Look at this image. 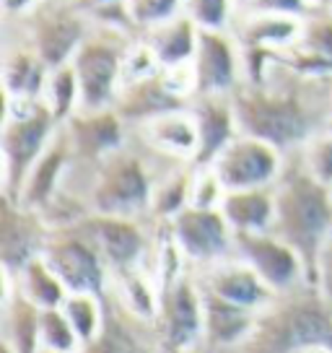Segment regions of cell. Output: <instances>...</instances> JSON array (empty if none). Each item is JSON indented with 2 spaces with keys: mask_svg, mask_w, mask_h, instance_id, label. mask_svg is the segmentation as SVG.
<instances>
[{
  "mask_svg": "<svg viewBox=\"0 0 332 353\" xmlns=\"http://www.w3.org/2000/svg\"><path fill=\"white\" fill-rule=\"evenodd\" d=\"M231 99L239 130L291 154L314 132L330 128L332 76L307 73L278 55L257 81H244Z\"/></svg>",
  "mask_w": 332,
  "mask_h": 353,
  "instance_id": "cell-1",
  "label": "cell"
},
{
  "mask_svg": "<svg viewBox=\"0 0 332 353\" xmlns=\"http://www.w3.org/2000/svg\"><path fill=\"white\" fill-rule=\"evenodd\" d=\"M283 172L273 185L276 221L270 232L278 234L304 257L309 281L320 247L332 234V190L307 172L299 151H291Z\"/></svg>",
  "mask_w": 332,
  "mask_h": 353,
  "instance_id": "cell-2",
  "label": "cell"
},
{
  "mask_svg": "<svg viewBox=\"0 0 332 353\" xmlns=\"http://www.w3.org/2000/svg\"><path fill=\"white\" fill-rule=\"evenodd\" d=\"M154 174V156L130 132L120 148L96 161L89 195L91 210L101 216L143 219L151 208Z\"/></svg>",
  "mask_w": 332,
  "mask_h": 353,
  "instance_id": "cell-3",
  "label": "cell"
},
{
  "mask_svg": "<svg viewBox=\"0 0 332 353\" xmlns=\"http://www.w3.org/2000/svg\"><path fill=\"white\" fill-rule=\"evenodd\" d=\"M60 122L45 99H6L3 120V179L6 198L16 200L23 179L55 138Z\"/></svg>",
  "mask_w": 332,
  "mask_h": 353,
  "instance_id": "cell-4",
  "label": "cell"
},
{
  "mask_svg": "<svg viewBox=\"0 0 332 353\" xmlns=\"http://www.w3.org/2000/svg\"><path fill=\"white\" fill-rule=\"evenodd\" d=\"M130 37L133 34L94 23L86 42L78 47V52L70 60V65L76 68L78 83H81V110L114 107L122 88L125 55L133 42Z\"/></svg>",
  "mask_w": 332,
  "mask_h": 353,
  "instance_id": "cell-5",
  "label": "cell"
},
{
  "mask_svg": "<svg viewBox=\"0 0 332 353\" xmlns=\"http://www.w3.org/2000/svg\"><path fill=\"white\" fill-rule=\"evenodd\" d=\"M26 39L50 70L70 63L94 29L81 0H42L26 19H19Z\"/></svg>",
  "mask_w": 332,
  "mask_h": 353,
  "instance_id": "cell-6",
  "label": "cell"
},
{
  "mask_svg": "<svg viewBox=\"0 0 332 353\" xmlns=\"http://www.w3.org/2000/svg\"><path fill=\"white\" fill-rule=\"evenodd\" d=\"M42 257L70 294H107L112 270L89 232L83 229V223L50 232Z\"/></svg>",
  "mask_w": 332,
  "mask_h": 353,
  "instance_id": "cell-7",
  "label": "cell"
},
{
  "mask_svg": "<svg viewBox=\"0 0 332 353\" xmlns=\"http://www.w3.org/2000/svg\"><path fill=\"white\" fill-rule=\"evenodd\" d=\"M154 325L158 345L198 348L200 341H205L203 288L192 270H185L182 276L158 286V312Z\"/></svg>",
  "mask_w": 332,
  "mask_h": 353,
  "instance_id": "cell-8",
  "label": "cell"
},
{
  "mask_svg": "<svg viewBox=\"0 0 332 353\" xmlns=\"http://www.w3.org/2000/svg\"><path fill=\"white\" fill-rule=\"evenodd\" d=\"M166 229L192 273L234 254V232L229 221L223 219L221 208L187 205L166 223Z\"/></svg>",
  "mask_w": 332,
  "mask_h": 353,
  "instance_id": "cell-9",
  "label": "cell"
},
{
  "mask_svg": "<svg viewBox=\"0 0 332 353\" xmlns=\"http://www.w3.org/2000/svg\"><path fill=\"white\" fill-rule=\"evenodd\" d=\"M283 164H286V154L278 145L267 143L257 135H249V132H239L211 161L226 192L273 188L283 172Z\"/></svg>",
  "mask_w": 332,
  "mask_h": 353,
  "instance_id": "cell-10",
  "label": "cell"
},
{
  "mask_svg": "<svg viewBox=\"0 0 332 353\" xmlns=\"http://www.w3.org/2000/svg\"><path fill=\"white\" fill-rule=\"evenodd\" d=\"M234 254L252 265L276 294H286L309 281L304 257L273 232L234 234Z\"/></svg>",
  "mask_w": 332,
  "mask_h": 353,
  "instance_id": "cell-11",
  "label": "cell"
},
{
  "mask_svg": "<svg viewBox=\"0 0 332 353\" xmlns=\"http://www.w3.org/2000/svg\"><path fill=\"white\" fill-rule=\"evenodd\" d=\"M198 94L231 97L244 83V55L231 32H200L198 52L192 60Z\"/></svg>",
  "mask_w": 332,
  "mask_h": 353,
  "instance_id": "cell-12",
  "label": "cell"
},
{
  "mask_svg": "<svg viewBox=\"0 0 332 353\" xmlns=\"http://www.w3.org/2000/svg\"><path fill=\"white\" fill-rule=\"evenodd\" d=\"M89 232L94 244L99 247L101 257L107 260L112 273L143 268L151 257V239L143 229L141 219H125V216H101L91 213L81 221Z\"/></svg>",
  "mask_w": 332,
  "mask_h": 353,
  "instance_id": "cell-13",
  "label": "cell"
},
{
  "mask_svg": "<svg viewBox=\"0 0 332 353\" xmlns=\"http://www.w3.org/2000/svg\"><path fill=\"white\" fill-rule=\"evenodd\" d=\"M195 278L203 291L226 299L231 304H239L244 309H252V312H265L278 296L276 291L257 276L255 268L247 265L236 254L211 265V268H203L195 273Z\"/></svg>",
  "mask_w": 332,
  "mask_h": 353,
  "instance_id": "cell-14",
  "label": "cell"
},
{
  "mask_svg": "<svg viewBox=\"0 0 332 353\" xmlns=\"http://www.w3.org/2000/svg\"><path fill=\"white\" fill-rule=\"evenodd\" d=\"M73 156L81 161H101L114 148H120L130 128L122 120L114 107L107 110H81L63 122Z\"/></svg>",
  "mask_w": 332,
  "mask_h": 353,
  "instance_id": "cell-15",
  "label": "cell"
},
{
  "mask_svg": "<svg viewBox=\"0 0 332 353\" xmlns=\"http://www.w3.org/2000/svg\"><path fill=\"white\" fill-rule=\"evenodd\" d=\"M304 29L301 16L265 11H239L231 26V34L244 52H265V55H286L293 50Z\"/></svg>",
  "mask_w": 332,
  "mask_h": 353,
  "instance_id": "cell-16",
  "label": "cell"
},
{
  "mask_svg": "<svg viewBox=\"0 0 332 353\" xmlns=\"http://www.w3.org/2000/svg\"><path fill=\"white\" fill-rule=\"evenodd\" d=\"M135 138H141L151 151L166 156L172 161L195 164L200 151V130L198 120L189 107L172 110L166 114H158L154 120L143 122L130 130Z\"/></svg>",
  "mask_w": 332,
  "mask_h": 353,
  "instance_id": "cell-17",
  "label": "cell"
},
{
  "mask_svg": "<svg viewBox=\"0 0 332 353\" xmlns=\"http://www.w3.org/2000/svg\"><path fill=\"white\" fill-rule=\"evenodd\" d=\"M50 229L37 210L23 208L21 203L3 198V268L16 273L23 263L42 254Z\"/></svg>",
  "mask_w": 332,
  "mask_h": 353,
  "instance_id": "cell-18",
  "label": "cell"
},
{
  "mask_svg": "<svg viewBox=\"0 0 332 353\" xmlns=\"http://www.w3.org/2000/svg\"><path fill=\"white\" fill-rule=\"evenodd\" d=\"M70 161H73V148H70L65 128L60 125L55 138L45 148V154L37 159V164L32 166V172L23 179V188L19 192L16 203H21L23 208L39 213L50 200L55 198L57 190L63 188V179L68 174Z\"/></svg>",
  "mask_w": 332,
  "mask_h": 353,
  "instance_id": "cell-19",
  "label": "cell"
},
{
  "mask_svg": "<svg viewBox=\"0 0 332 353\" xmlns=\"http://www.w3.org/2000/svg\"><path fill=\"white\" fill-rule=\"evenodd\" d=\"M182 107H189V101L182 99L177 91L166 83L164 70H158L148 78H141V81H133V83H125L117 94V101H114V110L127 122L130 130L154 120L158 114L182 110Z\"/></svg>",
  "mask_w": 332,
  "mask_h": 353,
  "instance_id": "cell-20",
  "label": "cell"
},
{
  "mask_svg": "<svg viewBox=\"0 0 332 353\" xmlns=\"http://www.w3.org/2000/svg\"><path fill=\"white\" fill-rule=\"evenodd\" d=\"M189 110L195 114L200 130V151L195 166H205L242 132L236 110H234V99L223 94H200L189 101Z\"/></svg>",
  "mask_w": 332,
  "mask_h": 353,
  "instance_id": "cell-21",
  "label": "cell"
},
{
  "mask_svg": "<svg viewBox=\"0 0 332 353\" xmlns=\"http://www.w3.org/2000/svg\"><path fill=\"white\" fill-rule=\"evenodd\" d=\"M47 78H50V65L26 39L23 29L21 39H16V42L6 39V60H3L6 99H45Z\"/></svg>",
  "mask_w": 332,
  "mask_h": 353,
  "instance_id": "cell-22",
  "label": "cell"
},
{
  "mask_svg": "<svg viewBox=\"0 0 332 353\" xmlns=\"http://www.w3.org/2000/svg\"><path fill=\"white\" fill-rule=\"evenodd\" d=\"M203 314H205V343L211 348H234L255 330L260 312L231 304L221 296L203 291Z\"/></svg>",
  "mask_w": 332,
  "mask_h": 353,
  "instance_id": "cell-23",
  "label": "cell"
},
{
  "mask_svg": "<svg viewBox=\"0 0 332 353\" xmlns=\"http://www.w3.org/2000/svg\"><path fill=\"white\" fill-rule=\"evenodd\" d=\"M6 291H3V343L11 345L16 353H37L39 345V317L42 309L23 299L16 291L13 273L3 268Z\"/></svg>",
  "mask_w": 332,
  "mask_h": 353,
  "instance_id": "cell-24",
  "label": "cell"
},
{
  "mask_svg": "<svg viewBox=\"0 0 332 353\" xmlns=\"http://www.w3.org/2000/svg\"><path fill=\"white\" fill-rule=\"evenodd\" d=\"M221 213L234 234L270 232L276 221V190H229L221 200Z\"/></svg>",
  "mask_w": 332,
  "mask_h": 353,
  "instance_id": "cell-25",
  "label": "cell"
},
{
  "mask_svg": "<svg viewBox=\"0 0 332 353\" xmlns=\"http://www.w3.org/2000/svg\"><path fill=\"white\" fill-rule=\"evenodd\" d=\"M143 39L154 50L161 68L189 65L195 60V52H198L200 26L189 19L187 13H179L172 21L145 29Z\"/></svg>",
  "mask_w": 332,
  "mask_h": 353,
  "instance_id": "cell-26",
  "label": "cell"
},
{
  "mask_svg": "<svg viewBox=\"0 0 332 353\" xmlns=\"http://www.w3.org/2000/svg\"><path fill=\"white\" fill-rule=\"evenodd\" d=\"M13 283H16V291L23 299H29L39 309L63 307L65 296L70 294L65 288V283L60 281V276L50 268V263H47L42 254H37L29 263H23L13 273Z\"/></svg>",
  "mask_w": 332,
  "mask_h": 353,
  "instance_id": "cell-27",
  "label": "cell"
},
{
  "mask_svg": "<svg viewBox=\"0 0 332 353\" xmlns=\"http://www.w3.org/2000/svg\"><path fill=\"white\" fill-rule=\"evenodd\" d=\"M68 322L73 325L81 345L96 341L104 327V296L99 294H68L63 301Z\"/></svg>",
  "mask_w": 332,
  "mask_h": 353,
  "instance_id": "cell-28",
  "label": "cell"
},
{
  "mask_svg": "<svg viewBox=\"0 0 332 353\" xmlns=\"http://www.w3.org/2000/svg\"><path fill=\"white\" fill-rule=\"evenodd\" d=\"M45 104L50 107V112L55 114V120L60 125L81 110V83H78L76 68L70 63L50 70L45 88Z\"/></svg>",
  "mask_w": 332,
  "mask_h": 353,
  "instance_id": "cell-29",
  "label": "cell"
},
{
  "mask_svg": "<svg viewBox=\"0 0 332 353\" xmlns=\"http://www.w3.org/2000/svg\"><path fill=\"white\" fill-rule=\"evenodd\" d=\"M185 13L200 32H231L239 16V0H185Z\"/></svg>",
  "mask_w": 332,
  "mask_h": 353,
  "instance_id": "cell-30",
  "label": "cell"
},
{
  "mask_svg": "<svg viewBox=\"0 0 332 353\" xmlns=\"http://www.w3.org/2000/svg\"><path fill=\"white\" fill-rule=\"evenodd\" d=\"M39 345L47 351H60V353H76L81 348L73 325L68 322L65 312L60 307L55 309H42L39 317Z\"/></svg>",
  "mask_w": 332,
  "mask_h": 353,
  "instance_id": "cell-31",
  "label": "cell"
},
{
  "mask_svg": "<svg viewBox=\"0 0 332 353\" xmlns=\"http://www.w3.org/2000/svg\"><path fill=\"white\" fill-rule=\"evenodd\" d=\"M299 156L307 172L317 182L327 185L332 190V128L314 132L307 143L299 148Z\"/></svg>",
  "mask_w": 332,
  "mask_h": 353,
  "instance_id": "cell-32",
  "label": "cell"
},
{
  "mask_svg": "<svg viewBox=\"0 0 332 353\" xmlns=\"http://www.w3.org/2000/svg\"><path fill=\"white\" fill-rule=\"evenodd\" d=\"M125 8L130 13V21L138 32H145L151 26L166 23L185 13V0H125Z\"/></svg>",
  "mask_w": 332,
  "mask_h": 353,
  "instance_id": "cell-33",
  "label": "cell"
},
{
  "mask_svg": "<svg viewBox=\"0 0 332 353\" xmlns=\"http://www.w3.org/2000/svg\"><path fill=\"white\" fill-rule=\"evenodd\" d=\"M226 188L218 179L216 169L211 164L192 166V185H189V205L195 208H218Z\"/></svg>",
  "mask_w": 332,
  "mask_h": 353,
  "instance_id": "cell-34",
  "label": "cell"
},
{
  "mask_svg": "<svg viewBox=\"0 0 332 353\" xmlns=\"http://www.w3.org/2000/svg\"><path fill=\"white\" fill-rule=\"evenodd\" d=\"M311 283L332 301V234L327 236V242L320 247V252H317L314 273H311Z\"/></svg>",
  "mask_w": 332,
  "mask_h": 353,
  "instance_id": "cell-35",
  "label": "cell"
},
{
  "mask_svg": "<svg viewBox=\"0 0 332 353\" xmlns=\"http://www.w3.org/2000/svg\"><path fill=\"white\" fill-rule=\"evenodd\" d=\"M42 0H3V16L6 19H26Z\"/></svg>",
  "mask_w": 332,
  "mask_h": 353,
  "instance_id": "cell-36",
  "label": "cell"
},
{
  "mask_svg": "<svg viewBox=\"0 0 332 353\" xmlns=\"http://www.w3.org/2000/svg\"><path fill=\"white\" fill-rule=\"evenodd\" d=\"M156 353H198V348H174V345H158Z\"/></svg>",
  "mask_w": 332,
  "mask_h": 353,
  "instance_id": "cell-37",
  "label": "cell"
},
{
  "mask_svg": "<svg viewBox=\"0 0 332 353\" xmlns=\"http://www.w3.org/2000/svg\"><path fill=\"white\" fill-rule=\"evenodd\" d=\"M314 13H332V0H314Z\"/></svg>",
  "mask_w": 332,
  "mask_h": 353,
  "instance_id": "cell-38",
  "label": "cell"
},
{
  "mask_svg": "<svg viewBox=\"0 0 332 353\" xmlns=\"http://www.w3.org/2000/svg\"><path fill=\"white\" fill-rule=\"evenodd\" d=\"M37 353H60V351H47V348H39Z\"/></svg>",
  "mask_w": 332,
  "mask_h": 353,
  "instance_id": "cell-39",
  "label": "cell"
},
{
  "mask_svg": "<svg viewBox=\"0 0 332 353\" xmlns=\"http://www.w3.org/2000/svg\"><path fill=\"white\" fill-rule=\"evenodd\" d=\"M330 128H332V120H330Z\"/></svg>",
  "mask_w": 332,
  "mask_h": 353,
  "instance_id": "cell-40",
  "label": "cell"
}]
</instances>
